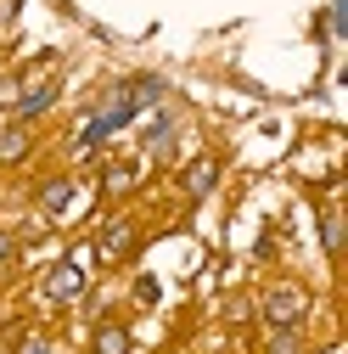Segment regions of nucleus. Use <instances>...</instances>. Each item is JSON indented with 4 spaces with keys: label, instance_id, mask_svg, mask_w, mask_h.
<instances>
[{
    "label": "nucleus",
    "instance_id": "nucleus-1",
    "mask_svg": "<svg viewBox=\"0 0 348 354\" xmlns=\"http://www.w3.org/2000/svg\"><path fill=\"white\" fill-rule=\"evenodd\" d=\"M264 321H270L276 332H292V326L303 321V292H298V287H276V292L264 298Z\"/></svg>",
    "mask_w": 348,
    "mask_h": 354
},
{
    "label": "nucleus",
    "instance_id": "nucleus-2",
    "mask_svg": "<svg viewBox=\"0 0 348 354\" xmlns=\"http://www.w3.org/2000/svg\"><path fill=\"white\" fill-rule=\"evenodd\" d=\"M84 292V270H79V264L68 259V264H57V270L46 276V298H57V304H73Z\"/></svg>",
    "mask_w": 348,
    "mask_h": 354
},
{
    "label": "nucleus",
    "instance_id": "nucleus-3",
    "mask_svg": "<svg viewBox=\"0 0 348 354\" xmlns=\"http://www.w3.org/2000/svg\"><path fill=\"white\" fill-rule=\"evenodd\" d=\"M57 96H62V84H57V79L34 84V91H23V102H17V118H23V124H28V118H39V113H46Z\"/></svg>",
    "mask_w": 348,
    "mask_h": 354
},
{
    "label": "nucleus",
    "instance_id": "nucleus-4",
    "mask_svg": "<svg viewBox=\"0 0 348 354\" xmlns=\"http://www.w3.org/2000/svg\"><path fill=\"white\" fill-rule=\"evenodd\" d=\"M213 186H220V163H213V158H197V163L186 169V192H191V197H208Z\"/></svg>",
    "mask_w": 348,
    "mask_h": 354
},
{
    "label": "nucleus",
    "instance_id": "nucleus-5",
    "mask_svg": "<svg viewBox=\"0 0 348 354\" xmlns=\"http://www.w3.org/2000/svg\"><path fill=\"white\" fill-rule=\"evenodd\" d=\"M124 91H129V102H135V107H152V102L168 96V84H163L157 73H146V79H135V84H124Z\"/></svg>",
    "mask_w": 348,
    "mask_h": 354
},
{
    "label": "nucleus",
    "instance_id": "nucleus-6",
    "mask_svg": "<svg viewBox=\"0 0 348 354\" xmlns=\"http://www.w3.org/2000/svg\"><path fill=\"white\" fill-rule=\"evenodd\" d=\"M39 208L46 214H68L73 208V180H51L46 192H39Z\"/></svg>",
    "mask_w": 348,
    "mask_h": 354
},
{
    "label": "nucleus",
    "instance_id": "nucleus-7",
    "mask_svg": "<svg viewBox=\"0 0 348 354\" xmlns=\"http://www.w3.org/2000/svg\"><path fill=\"white\" fill-rule=\"evenodd\" d=\"M28 152V129L23 124H12V129H0V163H17Z\"/></svg>",
    "mask_w": 348,
    "mask_h": 354
},
{
    "label": "nucleus",
    "instance_id": "nucleus-8",
    "mask_svg": "<svg viewBox=\"0 0 348 354\" xmlns=\"http://www.w3.org/2000/svg\"><path fill=\"white\" fill-rule=\"evenodd\" d=\"M168 141H174V118H168V113H157V118L146 124V152H163Z\"/></svg>",
    "mask_w": 348,
    "mask_h": 354
},
{
    "label": "nucleus",
    "instance_id": "nucleus-9",
    "mask_svg": "<svg viewBox=\"0 0 348 354\" xmlns=\"http://www.w3.org/2000/svg\"><path fill=\"white\" fill-rule=\"evenodd\" d=\"M129 236H135V231H129V225H118V219H113V225L102 231V253H107V259H118V253H129Z\"/></svg>",
    "mask_w": 348,
    "mask_h": 354
},
{
    "label": "nucleus",
    "instance_id": "nucleus-10",
    "mask_svg": "<svg viewBox=\"0 0 348 354\" xmlns=\"http://www.w3.org/2000/svg\"><path fill=\"white\" fill-rule=\"evenodd\" d=\"M96 354H129V332L124 326H102L96 332Z\"/></svg>",
    "mask_w": 348,
    "mask_h": 354
},
{
    "label": "nucleus",
    "instance_id": "nucleus-11",
    "mask_svg": "<svg viewBox=\"0 0 348 354\" xmlns=\"http://www.w3.org/2000/svg\"><path fill=\"white\" fill-rule=\"evenodd\" d=\"M124 186H135V163H113L107 169V192H124Z\"/></svg>",
    "mask_w": 348,
    "mask_h": 354
},
{
    "label": "nucleus",
    "instance_id": "nucleus-12",
    "mask_svg": "<svg viewBox=\"0 0 348 354\" xmlns=\"http://www.w3.org/2000/svg\"><path fill=\"white\" fill-rule=\"evenodd\" d=\"M326 34H337V39L348 34V0H337V6L326 12Z\"/></svg>",
    "mask_w": 348,
    "mask_h": 354
},
{
    "label": "nucleus",
    "instance_id": "nucleus-13",
    "mask_svg": "<svg viewBox=\"0 0 348 354\" xmlns=\"http://www.w3.org/2000/svg\"><path fill=\"white\" fill-rule=\"evenodd\" d=\"M17 354H51V343H46V337H39V332H28V337L17 343Z\"/></svg>",
    "mask_w": 348,
    "mask_h": 354
},
{
    "label": "nucleus",
    "instance_id": "nucleus-14",
    "mask_svg": "<svg viewBox=\"0 0 348 354\" xmlns=\"http://www.w3.org/2000/svg\"><path fill=\"white\" fill-rule=\"evenodd\" d=\"M320 231H326V248L337 253V242H342V225H337V214H326V225H320Z\"/></svg>",
    "mask_w": 348,
    "mask_h": 354
},
{
    "label": "nucleus",
    "instance_id": "nucleus-15",
    "mask_svg": "<svg viewBox=\"0 0 348 354\" xmlns=\"http://www.w3.org/2000/svg\"><path fill=\"white\" fill-rule=\"evenodd\" d=\"M135 298H141V304H157V281L141 276V281H135Z\"/></svg>",
    "mask_w": 348,
    "mask_h": 354
},
{
    "label": "nucleus",
    "instance_id": "nucleus-16",
    "mask_svg": "<svg viewBox=\"0 0 348 354\" xmlns=\"http://www.w3.org/2000/svg\"><path fill=\"white\" fill-rule=\"evenodd\" d=\"M270 354H298V337H292V332H276V343H270Z\"/></svg>",
    "mask_w": 348,
    "mask_h": 354
},
{
    "label": "nucleus",
    "instance_id": "nucleus-17",
    "mask_svg": "<svg viewBox=\"0 0 348 354\" xmlns=\"http://www.w3.org/2000/svg\"><path fill=\"white\" fill-rule=\"evenodd\" d=\"M6 253H12V236H6V231H0V264H6Z\"/></svg>",
    "mask_w": 348,
    "mask_h": 354
}]
</instances>
